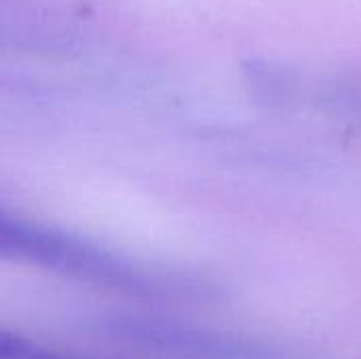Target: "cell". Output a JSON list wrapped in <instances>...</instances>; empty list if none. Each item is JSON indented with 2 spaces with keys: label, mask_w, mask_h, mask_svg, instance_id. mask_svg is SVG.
I'll list each match as a JSON object with an SVG mask.
<instances>
[{
  "label": "cell",
  "mask_w": 361,
  "mask_h": 359,
  "mask_svg": "<svg viewBox=\"0 0 361 359\" xmlns=\"http://www.w3.org/2000/svg\"><path fill=\"white\" fill-rule=\"evenodd\" d=\"M0 258L150 300H212L220 290L205 277L148 267L78 235L19 218L0 207Z\"/></svg>",
  "instance_id": "cell-1"
},
{
  "label": "cell",
  "mask_w": 361,
  "mask_h": 359,
  "mask_svg": "<svg viewBox=\"0 0 361 359\" xmlns=\"http://www.w3.org/2000/svg\"><path fill=\"white\" fill-rule=\"evenodd\" d=\"M95 330L118 345L161 359H296L247 339L150 315H106L97 320Z\"/></svg>",
  "instance_id": "cell-2"
},
{
  "label": "cell",
  "mask_w": 361,
  "mask_h": 359,
  "mask_svg": "<svg viewBox=\"0 0 361 359\" xmlns=\"http://www.w3.org/2000/svg\"><path fill=\"white\" fill-rule=\"evenodd\" d=\"M0 359H85L42 347L17 332L0 328Z\"/></svg>",
  "instance_id": "cell-3"
}]
</instances>
